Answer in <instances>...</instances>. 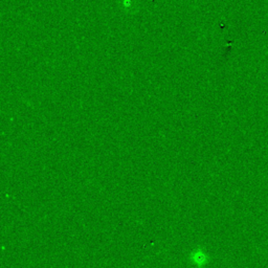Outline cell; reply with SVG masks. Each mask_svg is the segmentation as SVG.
I'll use <instances>...</instances> for the list:
<instances>
[{
    "instance_id": "1",
    "label": "cell",
    "mask_w": 268,
    "mask_h": 268,
    "mask_svg": "<svg viewBox=\"0 0 268 268\" xmlns=\"http://www.w3.org/2000/svg\"><path fill=\"white\" fill-rule=\"evenodd\" d=\"M189 262L195 268H204L209 262V256L202 247H197L190 251Z\"/></svg>"
}]
</instances>
